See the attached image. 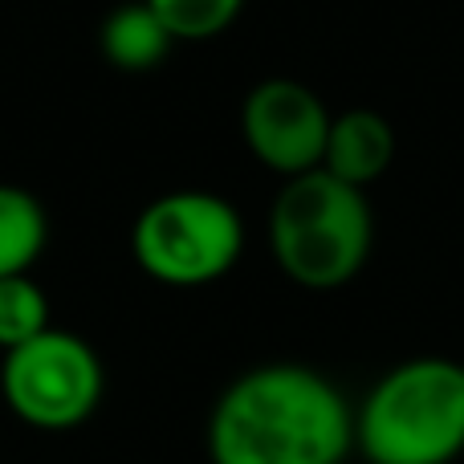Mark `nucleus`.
Wrapping results in <instances>:
<instances>
[{
	"instance_id": "f257e3e1",
	"label": "nucleus",
	"mask_w": 464,
	"mask_h": 464,
	"mask_svg": "<svg viewBox=\"0 0 464 464\" xmlns=\"http://www.w3.org/2000/svg\"><path fill=\"white\" fill-rule=\"evenodd\" d=\"M351 449L354 411L346 395L302 362L245 371L208 416L212 464H343Z\"/></svg>"
},
{
	"instance_id": "f03ea898",
	"label": "nucleus",
	"mask_w": 464,
	"mask_h": 464,
	"mask_svg": "<svg viewBox=\"0 0 464 464\" xmlns=\"http://www.w3.org/2000/svg\"><path fill=\"white\" fill-rule=\"evenodd\" d=\"M354 449L367 464H452L464 452V362L408 359L354 411Z\"/></svg>"
},
{
	"instance_id": "7ed1b4c3",
	"label": "nucleus",
	"mask_w": 464,
	"mask_h": 464,
	"mask_svg": "<svg viewBox=\"0 0 464 464\" xmlns=\"http://www.w3.org/2000/svg\"><path fill=\"white\" fill-rule=\"evenodd\" d=\"M375 245V212L362 188L326 168L281 184L269 208V248L277 269L302 289H343L362 273Z\"/></svg>"
},
{
	"instance_id": "20e7f679",
	"label": "nucleus",
	"mask_w": 464,
	"mask_h": 464,
	"mask_svg": "<svg viewBox=\"0 0 464 464\" xmlns=\"http://www.w3.org/2000/svg\"><path fill=\"white\" fill-rule=\"evenodd\" d=\"M130 248L139 269L160 285H212L245 253V220L217 192H168L139 212Z\"/></svg>"
},
{
	"instance_id": "39448f33",
	"label": "nucleus",
	"mask_w": 464,
	"mask_h": 464,
	"mask_svg": "<svg viewBox=\"0 0 464 464\" xmlns=\"http://www.w3.org/2000/svg\"><path fill=\"white\" fill-rule=\"evenodd\" d=\"M0 395L21 424L65 432L86 424L102 403V362L86 338L49 326L5 354Z\"/></svg>"
},
{
	"instance_id": "423d86ee",
	"label": "nucleus",
	"mask_w": 464,
	"mask_h": 464,
	"mask_svg": "<svg viewBox=\"0 0 464 464\" xmlns=\"http://www.w3.org/2000/svg\"><path fill=\"white\" fill-rule=\"evenodd\" d=\"M334 114L305 82L265 78L245 94L240 106V135L261 168L294 179L322 168Z\"/></svg>"
},
{
	"instance_id": "0eeeda50",
	"label": "nucleus",
	"mask_w": 464,
	"mask_h": 464,
	"mask_svg": "<svg viewBox=\"0 0 464 464\" xmlns=\"http://www.w3.org/2000/svg\"><path fill=\"white\" fill-rule=\"evenodd\" d=\"M395 160V130L375 111H343L330 122L326 155L322 168L338 176L343 184H354L367 192Z\"/></svg>"
},
{
	"instance_id": "6e6552de",
	"label": "nucleus",
	"mask_w": 464,
	"mask_h": 464,
	"mask_svg": "<svg viewBox=\"0 0 464 464\" xmlns=\"http://www.w3.org/2000/svg\"><path fill=\"white\" fill-rule=\"evenodd\" d=\"M98 45H102L106 62H111L114 70L147 73L171 53L176 37H171L168 24L147 8V0H135V5H119L106 16L102 33H98Z\"/></svg>"
},
{
	"instance_id": "1a4fd4ad",
	"label": "nucleus",
	"mask_w": 464,
	"mask_h": 464,
	"mask_svg": "<svg viewBox=\"0 0 464 464\" xmlns=\"http://www.w3.org/2000/svg\"><path fill=\"white\" fill-rule=\"evenodd\" d=\"M49 237V220L29 188L0 184V277L29 273Z\"/></svg>"
},
{
	"instance_id": "9d476101",
	"label": "nucleus",
	"mask_w": 464,
	"mask_h": 464,
	"mask_svg": "<svg viewBox=\"0 0 464 464\" xmlns=\"http://www.w3.org/2000/svg\"><path fill=\"white\" fill-rule=\"evenodd\" d=\"M49 330V302L45 289L29 277V273H16V277H0V351H16L29 338L45 334Z\"/></svg>"
},
{
	"instance_id": "9b49d317",
	"label": "nucleus",
	"mask_w": 464,
	"mask_h": 464,
	"mask_svg": "<svg viewBox=\"0 0 464 464\" xmlns=\"http://www.w3.org/2000/svg\"><path fill=\"white\" fill-rule=\"evenodd\" d=\"M176 41H212L232 29L245 0H147Z\"/></svg>"
}]
</instances>
